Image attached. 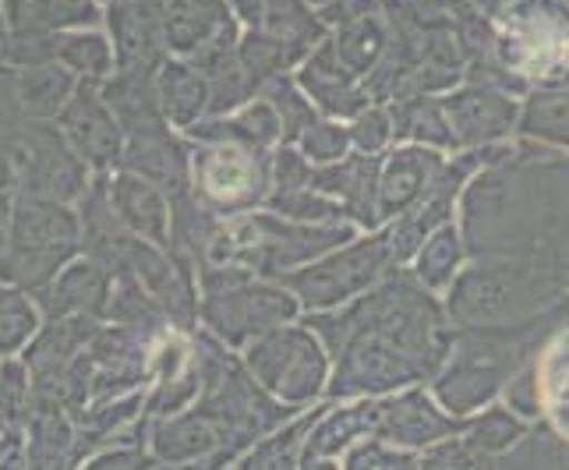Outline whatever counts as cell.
Wrapping results in <instances>:
<instances>
[{
	"instance_id": "cell-8",
	"label": "cell",
	"mask_w": 569,
	"mask_h": 470,
	"mask_svg": "<svg viewBox=\"0 0 569 470\" xmlns=\"http://www.w3.org/2000/svg\"><path fill=\"white\" fill-rule=\"evenodd\" d=\"M241 350L244 368L254 376V382L287 407L298 410L326 393L329 354L308 326H272L248 340Z\"/></svg>"
},
{
	"instance_id": "cell-31",
	"label": "cell",
	"mask_w": 569,
	"mask_h": 470,
	"mask_svg": "<svg viewBox=\"0 0 569 470\" xmlns=\"http://www.w3.org/2000/svg\"><path fill=\"white\" fill-rule=\"evenodd\" d=\"M156 96H160V110L170 124L188 128L199 117H206L209 107V86L206 74L191 61H167L156 68Z\"/></svg>"
},
{
	"instance_id": "cell-45",
	"label": "cell",
	"mask_w": 569,
	"mask_h": 470,
	"mask_svg": "<svg viewBox=\"0 0 569 470\" xmlns=\"http://www.w3.org/2000/svg\"><path fill=\"white\" fill-rule=\"evenodd\" d=\"M269 212L298 223H350L347 212L337 199L316 191V188H298V191H269V199L262 202Z\"/></svg>"
},
{
	"instance_id": "cell-30",
	"label": "cell",
	"mask_w": 569,
	"mask_h": 470,
	"mask_svg": "<svg viewBox=\"0 0 569 470\" xmlns=\"http://www.w3.org/2000/svg\"><path fill=\"white\" fill-rule=\"evenodd\" d=\"M103 18L96 0H4L8 32H64Z\"/></svg>"
},
{
	"instance_id": "cell-27",
	"label": "cell",
	"mask_w": 569,
	"mask_h": 470,
	"mask_svg": "<svg viewBox=\"0 0 569 470\" xmlns=\"http://www.w3.org/2000/svg\"><path fill=\"white\" fill-rule=\"evenodd\" d=\"M107 26L113 32V68H160L167 61L160 29L131 0H107Z\"/></svg>"
},
{
	"instance_id": "cell-17",
	"label": "cell",
	"mask_w": 569,
	"mask_h": 470,
	"mask_svg": "<svg viewBox=\"0 0 569 470\" xmlns=\"http://www.w3.org/2000/svg\"><path fill=\"white\" fill-rule=\"evenodd\" d=\"M188 163H191V146L181 142L178 134H170L167 121H156L124 134L117 170L139 173V178L152 181L170 199V194L188 188Z\"/></svg>"
},
{
	"instance_id": "cell-12",
	"label": "cell",
	"mask_w": 569,
	"mask_h": 470,
	"mask_svg": "<svg viewBox=\"0 0 569 470\" xmlns=\"http://www.w3.org/2000/svg\"><path fill=\"white\" fill-rule=\"evenodd\" d=\"M442 113L453 131L457 149H481V146H499L517 139V121H520V96L496 89V86H478V82H460L439 96Z\"/></svg>"
},
{
	"instance_id": "cell-10",
	"label": "cell",
	"mask_w": 569,
	"mask_h": 470,
	"mask_svg": "<svg viewBox=\"0 0 569 470\" xmlns=\"http://www.w3.org/2000/svg\"><path fill=\"white\" fill-rule=\"evenodd\" d=\"M272 188V152L230 142H199L188 163V191L220 220L266 202Z\"/></svg>"
},
{
	"instance_id": "cell-39",
	"label": "cell",
	"mask_w": 569,
	"mask_h": 470,
	"mask_svg": "<svg viewBox=\"0 0 569 470\" xmlns=\"http://www.w3.org/2000/svg\"><path fill=\"white\" fill-rule=\"evenodd\" d=\"M326 407H329V403H326ZM326 407H316L311 414H301V418H293V421H283V424L272 428V432H266V436L241 457V467H248V470L298 467L305 436L311 432V424H316V418L322 414Z\"/></svg>"
},
{
	"instance_id": "cell-21",
	"label": "cell",
	"mask_w": 569,
	"mask_h": 470,
	"mask_svg": "<svg viewBox=\"0 0 569 470\" xmlns=\"http://www.w3.org/2000/svg\"><path fill=\"white\" fill-rule=\"evenodd\" d=\"M149 453L160 467H216L220 432L202 410H178V414L152 418L149 424Z\"/></svg>"
},
{
	"instance_id": "cell-52",
	"label": "cell",
	"mask_w": 569,
	"mask_h": 470,
	"mask_svg": "<svg viewBox=\"0 0 569 470\" xmlns=\"http://www.w3.org/2000/svg\"><path fill=\"white\" fill-rule=\"evenodd\" d=\"M311 170H316V163H311L298 146H287L283 142L277 152H272V188L269 191H298V188H308ZM266 199H269V194H266Z\"/></svg>"
},
{
	"instance_id": "cell-32",
	"label": "cell",
	"mask_w": 569,
	"mask_h": 470,
	"mask_svg": "<svg viewBox=\"0 0 569 470\" xmlns=\"http://www.w3.org/2000/svg\"><path fill=\"white\" fill-rule=\"evenodd\" d=\"M386 107L392 117V142H418V146H431L442 152H457L453 131H449L439 96H428V92L403 96V100H392Z\"/></svg>"
},
{
	"instance_id": "cell-11",
	"label": "cell",
	"mask_w": 569,
	"mask_h": 470,
	"mask_svg": "<svg viewBox=\"0 0 569 470\" xmlns=\"http://www.w3.org/2000/svg\"><path fill=\"white\" fill-rule=\"evenodd\" d=\"M389 266L392 259L382 230H368V238H350L316 262L283 272L277 283H283L305 311H329L365 293Z\"/></svg>"
},
{
	"instance_id": "cell-23",
	"label": "cell",
	"mask_w": 569,
	"mask_h": 470,
	"mask_svg": "<svg viewBox=\"0 0 569 470\" xmlns=\"http://www.w3.org/2000/svg\"><path fill=\"white\" fill-rule=\"evenodd\" d=\"M376 414H379V397H358L347 407H332L329 400V407L305 436L298 467H329L337 457H343L347 446H355L358 439L376 432Z\"/></svg>"
},
{
	"instance_id": "cell-44",
	"label": "cell",
	"mask_w": 569,
	"mask_h": 470,
	"mask_svg": "<svg viewBox=\"0 0 569 470\" xmlns=\"http://www.w3.org/2000/svg\"><path fill=\"white\" fill-rule=\"evenodd\" d=\"M39 329V308L22 287L0 280V358L18 354Z\"/></svg>"
},
{
	"instance_id": "cell-48",
	"label": "cell",
	"mask_w": 569,
	"mask_h": 470,
	"mask_svg": "<svg viewBox=\"0 0 569 470\" xmlns=\"http://www.w3.org/2000/svg\"><path fill=\"white\" fill-rule=\"evenodd\" d=\"M293 146H298L316 167H322L332 160H343L350 152V131L343 124H337V117H316V121L298 134Z\"/></svg>"
},
{
	"instance_id": "cell-56",
	"label": "cell",
	"mask_w": 569,
	"mask_h": 470,
	"mask_svg": "<svg viewBox=\"0 0 569 470\" xmlns=\"http://www.w3.org/2000/svg\"><path fill=\"white\" fill-rule=\"evenodd\" d=\"M11 209H14V191H11V188H0V251H4V244H8Z\"/></svg>"
},
{
	"instance_id": "cell-58",
	"label": "cell",
	"mask_w": 569,
	"mask_h": 470,
	"mask_svg": "<svg viewBox=\"0 0 569 470\" xmlns=\"http://www.w3.org/2000/svg\"><path fill=\"white\" fill-rule=\"evenodd\" d=\"M308 4H311V8H316V11H319L322 4H329V0H308Z\"/></svg>"
},
{
	"instance_id": "cell-60",
	"label": "cell",
	"mask_w": 569,
	"mask_h": 470,
	"mask_svg": "<svg viewBox=\"0 0 569 470\" xmlns=\"http://www.w3.org/2000/svg\"><path fill=\"white\" fill-rule=\"evenodd\" d=\"M96 4H100V0H96Z\"/></svg>"
},
{
	"instance_id": "cell-61",
	"label": "cell",
	"mask_w": 569,
	"mask_h": 470,
	"mask_svg": "<svg viewBox=\"0 0 569 470\" xmlns=\"http://www.w3.org/2000/svg\"><path fill=\"white\" fill-rule=\"evenodd\" d=\"M566 4H569V0H566Z\"/></svg>"
},
{
	"instance_id": "cell-38",
	"label": "cell",
	"mask_w": 569,
	"mask_h": 470,
	"mask_svg": "<svg viewBox=\"0 0 569 470\" xmlns=\"http://www.w3.org/2000/svg\"><path fill=\"white\" fill-rule=\"evenodd\" d=\"M527 418H520L517 410H509L506 403H488L481 407L478 414H470L467 424H463V436L467 442L478 449V453L488 460V467H492L509 446H513L523 432H527Z\"/></svg>"
},
{
	"instance_id": "cell-16",
	"label": "cell",
	"mask_w": 569,
	"mask_h": 470,
	"mask_svg": "<svg viewBox=\"0 0 569 470\" xmlns=\"http://www.w3.org/2000/svg\"><path fill=\"white\" fill-rule=\"evenodd\" d=\"M379 167L382 152H347L343 160H332L311 170L308 188H316L329 199H337L347 212V220L358 230H379V206H376V188H379Z\"/></svg>"
},
{
	"instance_id": "cell-24",
	"label": "cell",
	"mask_w": 569,
	"mask_h": 470,
	"mask_svg": "<svg viewBox=\"0 0 569 470\" xmlns=\"http://www.w3.org/2000/svg\"><path fill=\"white\" fill-rule=\"evenodd\" d=\"M107 194L134 238L170 248V199L152 181L131 170H117L113 178H107Z\"/></svg>"
},
{
	"instance_id": "cell-20",
	"label": "cell",
	"mask_w": 569,
	"mask_h": 470,
	"mask_svg": "<svg viewBox=\"0 0 569 470\" xmlns=\"http://www.w3.org/2000/svg\"><path fill=\"white\" fill-rule=\"evenodd\" d=\"M110 287H113V272L100 266L96 259H74L57 272V277L39 287L32 298L47 319H61V316H92L103 319L107 316V301H110Z\"/></svg>"
},
{
	"instance_id": "cell-43",
	"label": "cell",
	"mask_w": 569,
	"mask_h": 470,
	"mask_svg": "<svg viewBox=\"0 0 569 470\" xmlns=\"http://www.w3.org/2000/svg\"><path fill=\"white\" fill-rule=\"evenodd\" d=\"M259 96H266V100L272 103V110H277L287 146L298 142V134L319 117L316 113V103H311L308 96H305V89L298 86V78H290L287 71L283 74H272L269 82L259 89Z\"/></svg>"
},
{
	"instance_id": "cell-33",
	"label": "cell",
	"mask_w": 569,
	"mask_h": 470,
	"mask_svg": "<svg viewBox=\"0 0 569 470\" xmlns=\"http://www.w3.org/2000/svg\"><path fill=\"white\" fill-rule=\"evenodd\" d=\"M329 43L337 50V57L343 61V68L355 74V78H365L371 68L379 64V57L389 43V22L382 8L376 11H365L358 18H350V22L329 29Z\"/></svg>"
},
{
	"instance_id": "cell-49",
	"label": "cell",
	"mask_w": 569,
	"mask_h": 470,
	"mask_svg": "<svg viewBox=\"0 0 569 470\" xmlns=\"http://www.w3.org/2000/svg\"><path fill=\"white\" fill-rule=\"evenodd\" d=\"M29 410H32V379L26 361L0 358V418L26 428Z\"/></svg>"
},
{
	"instance_id": "cell-28",
	"label": "cell",
	"mask_w": 569,
	"mask_h": 470,
	"mask_svg": "<svg viewBox=\"0 0 569 470\" xmlns=\"http://www.w3.org/2000/svg\"><path fill=\"white\" fill-rule=\"evenodd\" d=\"M100 96L121 121L124 134L167 121L160 110V96H156V68H113L110 78H100Z\"/></svg>"
},
{
	"instance_id": "cell-50",
	"label": "cell",
	"mask_w": 569,
	"mask_h": 470,
	"mask_svg": "<svg viewBox=\"0 0 569 470\" xmlns=\"http://www.w3.org/2000/svg\"><path fill=\"white\" fill-rule=\"evenodd\" d=\"M350 149L358 152H386L392 146V117H389V107L386 103H368L365 110H358L350 117Z\"/></svg>"
},
{
	"instance_id": "cell-35",
	"label": "cell",
	"mask_w": 569,
	"mask_h": 470,
	"mask_svg": "<svg viewBox=\"0 0 569 470\" xmlns=\"http://www.w3.org/2000/svg\"><path fill=\"white\" fill-rule=\"evenodd\" d=\"M517 139L569 152V89H531L520 100Z\"/></svg>"
},
{
	"instance_id": "cell-37",
	"label": "cell",
	"mask_w": 569,
	"mask_h": 470,
	"mask_svg": "<svg viewBox=\"0 0 569 470\" xmlns=\"http://www.w3.org/2000/svg\"><path fill=\"white\" fill-rule=\"evenodd\" d=\"M467 262V251H463V238H460V227L449 220L442 227H436L421 241V248L415 251L410 259V272L418 277L421 287H428L431 293H446V287L453 283V277L460 272V266Z\"/></svg>"
},
{
	"instance_id": "cell-57",
	"label": "cell",
	"mask_w": 569,
	"mask_h": 470,
	"mask_svg": "<svg viewBox=\"0 0 569 470\" xmlns=\"http://www.w3.org/2000/svg\"><path fill=\"white\" fill-rule=\"evenodd\" d=\"M470 4H475L478 11H485V14H488V11H492V8L499 4V0H470Z\"/></svg>"
},
{
	"instance_id": "cell-15",
	"label": "cell",
	"mask_w": 569,
	"mask_h": 470,
	"mask_svg": "<svg viewBox=\"0 0 569 470\" xmlns=\"http://www.w3.org/2000/svg\"><path fill=\"white\" fill-rule=\"evenodd\" d=\"M467 418H453L449 410L436 403V397L425 393L421 386H407L397 393L379 397V414H376V439H386L400 449H428L446 436L460 432Z\"/></svg>"
},
{
	"instance_id": "cell-34",
	"label": "cell",
	"mask_w": 569,
	"mask_h": 470,
	"mask_svg": "<svg viewBox=\"0 0 569 470\" xmlns=\"http://www.w3.org/2000/svg\"><path fill=\"white\" fill-rule=\"evenodd\" d=\"M117 326H128L142 337L160 343L170 332V319L163 316V308L152 301V293L131 277V272H113V287H110V301H107V316Z\"/></svg>"
},
{
	"instance_id": "cell-41",
	"label": "cell",
	"mask_w": 569,
	"mask_h": 470,
	"mask_svg": "<svg viewBox=\"0 0 569 470\" xmlns=\"http://www.w3.org/2000/svg\"><path fill=\"white\" fill-rule=\"evenodd\" d=\"M259 29L280 36L301 50H311L329 32L322 26L319 11L311 8L308 0H262V26Z\"/></svg>"
},
{
	"instance_id": "cell-18",
	"label": "cell",
	"mask_w": 569,
	"mask_h": 470,
	"mask_svg": "<svg viewBox=\"0 0 569 470\" xmlns=\"http://www.w3.org/2000/svg\"><path fill=\"white\" fill-rule=\"evenodd\" d=\"M298 86L326 117H337V121H350L358 110H365L371 103L361 78L350 74L337 57V50H332L329 32L305 53V61L298 64Z\"/></svg>"
},
{
	"instance_id": "cell-36",
	"label": "cell",
	"mask_w": 569,
	"mask_h": 470,
	"mask_svg": "<svg viewBox=\"0 0 569 470\" xmlns=\"http://www.w3.org/2000/svg\"><path fill=\"white\" fill-rule=\"evenodd\" d=\"M74 86L78 82H74L71 68H57V61L14 68L18 103H22L26 117H32V121H53V117L64 110Z\"/></svg>"
},
{
	"instance_id": "cell-4",
	"label": "cell",
	"mask_w": 569,
	"mask_h": 470,
	"mask_svg": "<svg viewBox=\"0 0 569 470\" xmlns=\"http://www.w3.org/2000/svg\"><path fill=\"white\" fill-rule=\"evenodd\" d=\"M350 238H358L355 223H298L277 212H241L220 223L202 262H233L262 280H277Z\"/></svg>"
},
{
	"instance_id": "cell-47",
	"label": "cell",
	"mask_w": 569,
	"mask_h": 470,
	"mask_svg": "<svg viewBox=\"0 0 569 470\" xmlns=\"http://www.w3.org/2000/svg\"><path fill=\"white\" fill-rule=\"evenodd\" d=\"M343 467L347 470H418L415 449H400L386 439L365 436L355 446L343 449Z\"/></svg>"
},
{
	"instance_id": "cell-6",
	"label": "cell",
	"mask_w": 569,
	"mask_h": 470,
	"mask_svg": "<svg viewBox=\"0 0 569 470\" xmlns=\"http://www.w3.org/2000/svg\"><path fill=\"white\" fill-rule=\"evenodd\" d=\"M199 293V319L216 340L241 350L259 332L298 319V298L277 280L254 277L251 269L233 262H199L194 266Z\"/></svg>"
},
{
	"instance_id": "cell-29",
	"label": "cell",
	"mask_w": 569,
	"mask_h": 470,
	"mask_svg": "<svg viewBox=\"0 0 569 470\" xmlns=\"http://www.w3.org/2000/svg\"><path fill=\"white\" fill-rule=\"evenodd\" d=\"M26 467H71L74 418L53 400H32L26 418Z\"/></svg>"
},
{
	"instance_id": "cell-54",
	"label": "cell",
	"mask_w": 569,
	"mask_h": 470,
	"mask_svg": "<svg viewBox=\"0 0 569 470\" xmlns=\"http://www.w3.org/2000/svg\"><path fill=\"white\" fill-rule=\"evenodd\" d=\"M0 467H26V428L0 418Z\"/></svg>"
},
{
	"instance_id": "cell-51",
	"label": "cell",
	"mask_w": 569,
	"mask_h": 470,
	"mask_svg": "<svg viewBox=\"0 0 569 470\" xmlns=\"http://www.w3.org/2000/svg\"><path fill=\"white\" fill-rule=\"evenodd\" d=\"M467 467H488V460L467 442L463 428L418 453V470H467Z\"/></svg>"
},
{
	"instance_id": "cell-22",
	"label": "cell",
	"mask_w": 569,
	"mask_h": 470,
	"mask_svg": "<svg viewBox=\"0 0 569 470\" xmlns=\"http://www.w3.org/2000/svg\"><path fill=\"white\" fill-rule=\"evenodd\" d=\"M131 4L152 18L167 50L181 57L199 50L216 29L230 22L227 0H131Z\"/></svg>"
},
{
	"instance_id": "cell-42",
	"label": "cell",
	"mask_w": 569,
	"mask_h": 470,
	"mask_svg": "<svg viewBox=\"0 0 569 470\" xmlns=\"http://www.w3.org/2000/svg\"><path fill=\"white\" fill-rule=\"evenodd\" d=\"M492 467H569V442L535 418Z\"/></svg>"
},
{
	"instance_id": "cell-25",
	"label": "cell",
	"mask_w": 569,
	"mask_h": 470,
	"mask_svg": "<svg viewBox=\"0 0 569 470\" xmlns=\"http://www.w3.org/2000/svg\"><path fill=\"white\" fill-rule=\"evenodd\" d=\"M538 397V418L569 442V319L527 361Z\"/></svg>"
},
{
	"instance_id": "cell-13",
	"label": "cell",
	"mask_w": 569,
	"mask_h": 470,
	"mask_svg": "<svg viewBox=\"0 0 569 470\" xmlns=\"http://www.w3.org/2000/svg\"><path fill=\"white\" fill-rule=\"evenodd\" d=\"M124 269L152 293V301L163 308L173 329H194V322H199V283H194V269L188 262L146 238H131Z\"/></svg>"
},
{
	"instance_id": "cell-5",
	"label": "cell",
	"mask_w": 569,
	"mask_h": 470,
	"mask_svg": "<svg viewBox=\"0 0 569 470\" xmlns=\"http://www.w3.org/2000/svg\"><path fill=\"white\" fill-rule=\"evenodd\" d=\"M506 71L531 89H569V4L566 0H499L488 11Z\"/></svg>"
},
{
	"instance_id": "cell-14",
	"label": "cell",
	"mask_w": 569,
	"mask_h": 470,
	"mask_svg": "<svg viewBox=\"0 0 569 470\" xmlns=\"http://www.w3.org/2000/svg\"><path fill=\"white\" fill-rule=\"evenodd\" d=\"M57 121H61L57 128L64 131L68 146L82 156L89 170L110 173L117 167L124 149V128L100 96V82L96 78H82L74 86L64 110L57 113Z\"/></svg>"
},
{
	"instance_id": "cell-7",
	"label": "cell",
	"mask_w": 569,
	"mask_h": 470,
	"mask_svg": "<svg viewBox=\"0 0 569 470\" xmlns=\"http://www.w3.org/2000/svg\"><path fill=\"white\" fill-rule=\"evenodd\" d=\"M82 251V223L68 202L14 194L8 244L0 251V280L29 293L47 287Z\"/></svg>"
},
{
	"instance_id": "cell-1",
	"label": "cell",
	"mask_w": 569,
	"mask_h": 470,
	"mask_svg": "<svg viewBox=\"0 0 569 470\" xmlns=\"http://www.w3.org/2000/svg\"><path fill=\"white\" fill-rule=\"evenodd\" d=\"M305 326L329 354L326 397L332 403L421 386L442 368L453 343V322L439 293L421 287L407 266H389L340 308L308 311Z\"/></svg>"
},
{
	"instance_id": "cell-9",
	"label": "cell",
	"mask_w": 569,
	"mask_h": 470,
	"mask_svg": "<svg viewBox=\"0 0 569 470\" xmlns=\"http://www.w3.org/2000/svg\"><path fill=\"white\" fill-rule=\"evenodd\" d=\"M8 139V188L32 199L74 202L89 184V167L61 128L50 121H22Z\"/></svg>"
},
{
	"instance_id": "cell-26",
	"label": "cell",
	"mask_w": 569,
	"mask_h": 470,
	"mask_svg": "<svg viewBox=\"0 0 569 470\" xmlns=\"http://www.w3.org/2000/svg\"><path fill=\"white\" fill-rule=\"evenodd\" d=\"M184 131L191 142H230V146H248V149H272L277 142H283L280 117L266 96L220 117H199V121L188 124Z\"/></svg>"
},
{
	"instance_id": "cell-2",
	"label": "cell",
	"mask_w": 569,
	"mask_h": 470,
	"mask_svg": "<svg viewBox=\"0 0 569 470\" xmlns=\"http://www.w3.org/2000/svg\"><path fill=\"white\" fill-rule=\"evenodd\" d=\"M467 259H531L569 272V152L517 139L467 178L460 199Z\"/></svg>"
},
{
	"instance_id": "cell-53",
	"label": "cell",
	"mask_w": 569,
	"mask_h": 470,
	"mask_svg": "<svg viewBox=\"0 0 569 470\" xmlns=\"http://www.w3.org/2000/svg\"><path fill=\"white\" fill-rule=\"evenodd\" d=\"M89 467L92 470H124V467H160V460H156L142 442H113V446L96 449L89 457Z\"/></svg>"
},
{
	"instance_id": "cell-55",
	"label": "cell",
	"mask_w": 569,
	"mask_h": 470,
	"mask_svg": "<svg viewBox=\"0 0 569 470\" xmlns=\"http://www.w3.org/2000/svg\"><path fill=\"white\" fill-rule=\"evenodd\" d=\"M227 8L238 14V22H244L248 29L262 26V0H227Z\"/></svg>"
},
{
	"instance_id": "cell-46",
	"label": "cell",
	"mask_w": 569,
	"mask_h": 470,
	"mask_svg": "<svg viewBox=\"0 0 569 470\" xmlns=\"http://www.w3.org/2000/svg\"><path fill=\"white\" fill-rule=\"evenodd\" d=\"M57 64H64L78 71L82 78H107L113 71V47L100 32H61V43H57Z\"/></svg>"
},
{
	"instance_id": "cell-40",
	"label": "cell",
	"mask_w": 569,
	"mask_h": 470,
	"mask_svg": "<svg viewBox=\"0 0 569 470\" xmlns=\"http://www.w3.org/2000/svg\"><path fill=\"white\" fill-rule=\"evenodd\" d=\"M305 53L308 50L293 47V43H287V39L272 36L266 29H251L248 36L238 39V57H241L244 71L251 74V82L259 89L269 82L272 74H283L290 68H298L305 61Z\"/></svg>"
},
{
	"instance_id": "cell-19",
	"label": "cell",
	"mask_w": 569,
	"mask_h": 470,
	"mask_svg": "<svg viewBox=\"0 0 569 470\" xmlns=\"http://www.w3.org/2000/svg\"><path fill=\"white\" fill-rule=\"evenodd\" d=\"M442 163H446L442 149L418 146V142H400L397 149L382 152L379 188H376L379 220L389 223L392 217H400L403 209L415 206Z\"/></svg>"
},
{
	"instance_id": "cell-3",
	"label": "cell",
	"mask_w": 569,
	"mask_h": 470,
	"mask_svg": "<svg viewBox=\"0 0 569 470\" xmlns=\"http://www.w3.org/2000/svg\"><path fill=\"white\" fill-rule=\"evenodd\" d=\"M569 293V272L531 259H467L446 287L453 326H492L538 316Z\"/></svg>"
},
{
	"instance_id": "cell-59",
	"label": "cell",
	"mask_w": 569,
	"mask_h": 470,
	"mask_svg": "<svg viewBox=\"0 0 569 470\" xmlns=\"http://www.w3.org/2000/svg\"><path fill=\"white\" fill-rule=\"evenodd\" d=\"M566 304H569V293H566Z\"/></svg>"
}]
</instances>
